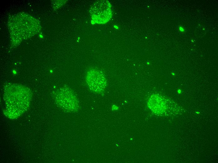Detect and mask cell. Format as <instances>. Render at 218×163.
<instances>
[{
	"label": "cell",
	"mask_w": 218,
	"mask_h": 163,
	"mask_svg": "<svg viewBox=\"0 0 218 163\" xmlns=\"http://www.w3.org/2000/svg\"><path fill=\"white\" fill-rule=\"evenodd\" d=\"M179 32L181 34L184 33L185 31V29L183 26L181 25H179Z\"/></svg>",
	"instance_id": "cell-6"
},
{
	"label": "cell",
	"mask_w": 218,
	"mask_h": 163,
	"mask_svg": "<svg viewBox=\"0 0 218 163\" xmlns=\"http://www.w3.org/2000/svg\"><path fill=\"white\" fill-rule=\"evenodd\" d=\"M168 103L163 97L159 95H152L148 102L149 108L157 114H163L168 109Z\"/></svg>",
	"instance_id": "cell-5"
},
{
	"label": "cell",
	"mask_w": 218,
	"mask_h": 163,
	"mask_svg": "<svg viewBox=\"0 0 218 163\" xmlns=\"http://www.w3.org/2000/svg\"><path fill=\"white\" fill-rule=\"evenodd\" d=\"M86 81L89 89L95 93L104 91L107 85L106 80L104 74L100 71L91 69L87 72Z\"/></svg>",
	"instance_id": "cell-3"
},
{
	"label": "cell",
	"mask_w": 218,
	"mask_h": 163,
	"mask_svg": "<svg viewBox=\"0 0 218 163\" xmlns=\"http://www.w3.org/2000/svg\"><path fill=\"white\" fill-rule=\"evenodd\" d=\"M57 101L61 107L70 112H75L79 108L77 98L70 90L63 88L57 95Z\"/></svg>",
	"instance_id": "cell-4"
},
{
	"label": "cell",
	"mask_w": 218,
	"mask_h": 163,
	"mask_svg": "<svg viewBox=\"0 0 218 163\" xmlns=\"http://www.w3.org/2000/svg\"><path fill=\"white\" fill-rule=\"evenodd\" d=\"M8 24L12 43L15 45L35 35L41 29L39 21L24 13L13 15Z\"/></svg>",
	"instance_id": "cell-1"
},
{
	"label": "cell",
	"mask_w": 218,
	"mask_h": 163,
	"mask_svg": "<svg viewBox=\"0 0 218 163\" xmlns=\"http://www.w3.org/2000/svg\"><path fill=\"white\" fill-rule=\"evenodd\" d=\"M90 13L95 23L98 24L106 23L112 17L111 5L107 1H97L92 5Z\"/></svg>",
	"instance_id": "cell-2"
}]
</instances>
